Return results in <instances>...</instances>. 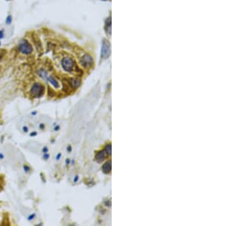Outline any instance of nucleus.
Wrapping results in <instances>:
<instances>
[{
    "mask_svg": "<svg viewBox=\"0 0 228 226\" xmlns=\"http://www.w3.org/2000/svg\"><path fill=\"white\" fill-rule=\"evenodd\" d=\"M66 162V165H68V164H69V163H70V160H69L68 158H67Z\"/></svg>",
    "mask_w": 228,
    "mask_h": 226,
    "instance_id": "19",
    "label": "nucleus"
},
{
    "mask_svg": "<svg viewBox=\"0 0 228 226\" xmlns=\"http://www.w3.org/2000/svg\"><path fill=\"white\" fill-rule=\"evenodd\" d=\"M105 152H106L107 155H111V144H107L106 146H105V148H104Z\"/></svg>",
    "mask_w": 228,
    "mask_h": 226,
    "instance_id": "12",
    "label": "nucleus"
},
{
    "mask_svg": "<svg viewBox=\"0 0 228 226\" xmlns=\"http://www.w3.org/2000/svg\"><path fill=\"white\" fill-rule=\"evenodd\" d=\"M81 84H82V82H81L80 79H78V78H72L70 80L71 87H72L74 89L79 88Z\"/></svg>",
    "mask_w": 228,
    "mask_h": 226,
    "instance_id": "9",
    "label": "nucleus"
},
{
    "mask_svg": "<svg viewBox=\"0 0 228 226\" xmlns=\"http://www.w3.org/2000/svg\"><path fill=\"white\" fill-rule=\"evenodd\" d=\"M47 80H48L49 83H50L52 86H53L54 88H57L59 87V82L57 80H56V78L53 77V76H50L47 77V78H46Z\"/></svg>",
    "mask_w": 228,
    "mask_h": 226,
    "instance_id": "8",
    "label": "nucleus"
},
{
    "mask_svg": "<svg viewBox=\"0 0 228 226\" xmlns=\"http://www.w3.org/2000/svg\"><path fill=\"white\" fill-rule=\"evenodd\" d=\"M102 170L104 174H110V171H111V161H107L103 164Z\"/></svg>",
    "mask_w": 228,
    "mask_h": 226,
    "instance_id": "7",
    "label": "nucleus"
},
{
    "mask_svg": "<svg viewBox=\"0 0 228 226\" xmlns=\"http://www.w3.org/2000/svg\"><path fill=\"white\" fill-rule=\"evenodd\" d=\"M110 44L108 40L104 38L102 42V47H101V59L106 60L110 56Z\"/></svg>",
    "mask_w": 228,
    "mask_h": 226,
    "instance_id": "4",
    "label": "nucleus"
},
{
    "mask_svg": "<svg viewBox=\"0 0 228 226\" xmlns=\"http://www.w3.org/2000/svg\"><path fill=\"white\" fill-rule=\"evenodd\" d=\"M62 69L67 72H72L75 68V62L69 56H65L61 61Z\"/></svg>",
    "mask_w": 228,
    "mask_h": 226,
    "instance_id": "3",
    "label": "nucleus"
},
{
    "mask_svg": "<svg viewBox=\"0 0 228 226\" xmlns=\"http://www.w3.org/2000/svg\"><path fill=\"white\" fill-rule=\"evenodd\" d=\"M34 216H35V215H34V214H33V216H32V215H31V216H30V217L28 218V219H29V220H30V218H33L34 217Z\"/></svg>",
    "mask_w": 228,
    "mask_h": 226,
    "instance_id": "22",
    "label": "nucleus"
},
{
    "mask_svg": "<svg viewBox=\"0 0 228 226\" xmlns=\"http://www.w3.org/2000/svg\"><path fill=\"white\" fill-rule=\"evenodd\" d=\"M38 76H40V78H43V79H46L47 77H48V74H47V72L46 70L44 69H40L38 70Z\"/></svg>",
    "mask_w": 228,
    "mask_h": 226,
    "instance_id": "11",
    "label": "nucleus"
},
{
    "mask_svg": "<svg viewBox=\"0 0 228 226\" xmlns=\"http://www.w3.org/2000/svg\"><path fill=\"white\" fill-rule=\"evenodd\" d=\"M23 128H24V132H28V127H26V126H24Z\"/></svg>",
    "mask_w": 228,
    "mask_h": 226,
    "instance_id": "21",
    "label": "nucleus"
},
{
    "mask_svg": "<svg viewBox=\"0 0 228 226\" xmlns=\"http://www.w3.org/2000/svg\"><path fill=\"white\" fill-rule=\"evenodd\" d=\"M71 150H72V147H71L70 146H68V148H67V151H68V152H71Z\"/></svg>",
    "mask_w": 228,
    "mask_h": 226,
    "instance_id": "20",
    "label": "nucleus"
},
{
    "mask_svg": "<svg viewBox=\"0 0 228 226\" xmlns=\"http://www.w3.org/2000/svg\"><path fill=\"white\" fill-rule=\"evenodd\" d=\"M60 157H61V153H59V154L57 155H56V160H59Z\"/></svg>",
    "mask_w": 228,
    "mask_h": 226,
    "instance_id": "17",
    "label": "nucleus"
},
{
    "mask_svg": "<svg viewBox=\"0 0 228 226\" xmlns=\"http://www.w3.org/2000/svg\"><path fill=\"white\" fill-rule=\"evenodd\" d=\"M49 158H50V155L48 154V152H47V153H44V159H45V160H47Z\"/></svg>",
    "mask_w": 228,
    "mask_h": 226,
    "instance_id": "15",
    "label": "nucleus"
},
{
    "mask_svg": "<svg viewBox=\"0 0 228 226\" xmlns=\"http://www.w3.org/2000/svg\"><path fill=\"white\" fill-rule=\"evenodd\" d=\"M3 158V155L0 154V158Z\"/></svg>",
    "mask_w": 228,
    "mask_h": 226,
    "instance_id": "24",
    "label": "nucleus"
},
{
    "mask_svg": "<svg viewBox=\"0 0 228 226\" xmlns=\"http://www.w3.org/2000/svg\"><path fill=\"white\" fill-rule=\"evenodd\" d=\"M43 152H44V153H47V152H48V148H47L46 146H45V147L43 148Z\"/></svg>",
    "mask_w": 228,
    "mask_h": 226,
    "instance_id": "16",
    "label": "nucleus"
},
{
    "mask_svg": "<svg viewBox=\"0 0 228 226\" xmlns=\"http://www.w3.org/2000/svg\"><path fill=\"white\" fill-rule=\"evenodd\" d=\"M111 20H110V17L107 18L105 21V31L108 34H110L111 33Z\"/></svg>",
    "mask_w": 228,
    "mask_h": 226,
    "instance_id": "10",
    "label": "nucleus"
},
{
    "mask_svg": "<svg viewBox=\"0 0 228 226\" xmlns=\"http://www.w3.org/2000/svg\"><path fill=\"white\" fill-rule=\"evenodd\" d=\"M12 15H8V16H7V18H6V24H8V25H9V24H12Z\"/></svg>",
    "mask_w": 228,
    "mask_h": 226,
    "instance_id": "13",
    "label": "nucleus"
},
{
    "mask_svg": "<svg viewBox=\"0 0 228 226\" xmlns=\"http://www.w3.org/2000/svg\"><path fill=\"white\" fill-rule=\"evenodd\" d=\"M2 52H0V60H2Z\"/></svg>",
    "mask_w": 228,
    "mask_h": 226,
    "instance_id": "23",
    "label": "nucleus"
},
{
    "mask_svg": "<svg viewBox=\"0 0 228 226\" xmlns=\"http://www.w3.org/2000/svg\"><path fill=\"white\" fill-rule=\"evenodd\" d=\"M80 63L84 68H89L91 67L94 63V59L92 56L89 55V54H84L83 56L81 57Z\"/></svg>",
    "mask_w": 228,
    "mask_h": 226,
    "instance_id": "5",
    "label": "nucleus"
},
{
    "mask_svg": "<svg viewBox=\"0 0 228 226\" xmlns=\"http://www.w3.org/2000/svg\"><path fill=\"white\" fill-rule=\"evenodd\" d=\"M78 175H76L75 177L74 178V182H77V181H78Z\"/></svg>",
    "mask_w": 228,
    "mask_h": 226,
    "instance_id": "18",
    "label": "nucleus"
},
{
    "mask_svg": "<svg viewBox=\"0 0 228 226\" xmlns=\"http://www.w3.org/2000/svg\"><path fill=\"white\" fill-rule=\"evenodd\" d=\"M0 46H1V41H0Z\"/></svg>",
    "mask_w": 228,
    "mask_h": 226,
    "instance_id": "25",
    "label": "nucleus"
},
{
    "mask_svg": "<svg viewBox=\"0 0 228 226\" xmlns=\"http://www.w3.org/2000/svg\"><path fill=\"white\" fill-rule=\"evenodd\" d=\"M44 92H45V88L41 83L39 82L34 83L30 88V94L35 98L42 97L44 94Z\"/></svg>",
    "mask_w": 228,
    "mask_h": 226,
    "instance_id": "2",
    "label": "nucleus"
},
{
    "mask_svg": "<svg viewBox=\"0 0 228 226\" xmlns=\"http://www.w3.org/2000/svg\"><path fill=\"white\" fill-rule=\"evenodd\" d=\"M6 1H11V0H6Z\"/></svg>",
    "mask_w": 228,
    "mask_h": 226,
    "instance_id": "26",
    "label": "nucleus"
},
{
    "mask_svg": "<svg viewBox=\"0 0 228 226\" xmlns=\"http://www.w3.org/2000/svg\"><path fill=\"white\" fill-rule=\"evenodd\" d=\"M106 155H107V154H106V152H105L104 149V150L100 151V152H98L96 154V155H95V160H96V162H97V163H100V162H102L105 159Z\"/></svg>",
    "mask_w": 228,
    "mask_h": 226,
    "instance_id": "6",
    "label": "nucleus"
},
{
    "mask_svg": "<svg viewBox=\"0 0 228 226\" xmlns=\"http://www.w3.org/2000/svg\"><path fill=\"white\" fill-rule=\"evenodd\" d=\"M5 37V32L4 30H0V40Z\"/></svg>",
    "mask_w": 228,
    "mask_h": 226,
    "instance_id": "14",
    "label": "nucleus"
},
{
    "mask_svg": "<svg viewBox=\"0 0 228 226\" xmlns=\"http://www.w3.org/2000/svg\"><path fill=\"white\" fill-rule=\"evenodd\" d=\"M18 50L24 55H30L33 53L32 45L25 39H22L18 44Z\"/></svg>",
    "mask_w": 228,
    "mask_h": 226,
    "instance_id": "1",
    "label": "nucleus"
}]
</instances>
